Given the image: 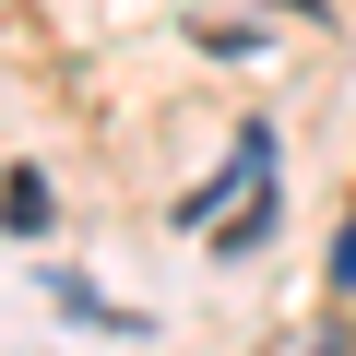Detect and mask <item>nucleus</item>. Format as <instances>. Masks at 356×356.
Segmentation results:
<instances>
[{
  "label": "nucleus",
  "mask_w": 356,
  "mask_h": 356,
  "mask_svg": "<svg viewBox=\"0 0 356 356\" xmlns=\"http://www.w3.org/2000/svg\"><path fill=\"white\" fill-rule=\"evenodd\" d=\"M0 202H13V226H48V178H36V166H13V191H0Z\"/></svg>",
  "instance_id": "obj_2"
},
{
  "label": "nucleus",
  "mask_w": 356,
  "mask_h": 356,
  "mask_svg": "<svg viewBox=\"0 0 356 356\" xmlns=\"http://www.w3.org/2000/svg\"><path fill=\"white\" fill-rule=\"evenodd\" d=\"M261 178H273V131H238V154H226V178L214 191H191V226H214V250H250L273 214H261Z\"/></svg>",
  "instance_id": "obj_1"
},
{
  "label": "nucleus",
  "mask_w": 356,
  "mask_h": 356,
  "mask_svg": "<svg viewBox=\"0 0 356 356\" xmlns=\"http://www.w3.org/2000/svg\"><path fill=\"white\" fill-rule=\"evenodd\" d=\"M332 285H356V214H344V238H332Z\"/></svg>",
  "instance_id": "obj_3"
}]
</instances>
